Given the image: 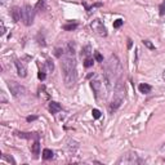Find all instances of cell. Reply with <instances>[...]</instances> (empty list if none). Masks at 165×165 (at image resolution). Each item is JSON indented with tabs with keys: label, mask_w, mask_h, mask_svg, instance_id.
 <instances>
[{
	"label": "cell",
	"mask_w": 165,
	"mask_h": 165,
	"mask_svg": "<svg viewBox=\"0 0 165 165\" xmlns=\"http://www.w3.org/2000/svg\"><path fill=\"white\" fill-rule=\"evenodd\" d=\"M61 59V70L63 76V83L67 89H72L78 81V71H76V57H75V43L69 41L64 49V54Z\"/></svg>",
	"instance_id": "obj_1"
},
{
	"label": "cell",
	"mask_w": 165,
	"mask_h": 165,
	"mask_svg": "<svg viewBox=\"0 0 165 165\" xmlns=\"http://www.w3.org/2000/svg\"><path fill=\"white\" fill-rule=\"evenodd\" d=\"M121 72L123 67L119 57L116 54H111L108 59L103 63V79L108 90H111L112 86H115L116 81L121 78Z\"/></svg>",
	"instance_id": "obj_2"
},
{
	"label": "cell",
	"mask_w": 165,
	"mask_h": 165,
	"mask_svg": "<svg viewBox=\"0 0 165 165\" xmlns=\"http://www.w3.org/2000/svg\"><path fill=\"white\" fill-rule=\"evenodd\" d=\"M125 93H126L125 86H124V84L121 81V78H120L116 81L115 86H114V95H112L111 103H110V106H108V111L111 114L117 111V110L120 108V106L123 105V102L125 100Z\"/></svg>",
	"instance_id": "obj_3"
},
{
	"label": "cell",
	"mask_w": 165,
	"mask_h": 165,
	"mask_svg": "<svg viewBox=\"0 0 165 165\" xmlns=\"http://www.w3.org/2000/svg\"><path fill=\"white\" fill-rule=\"evenodd\" d=\"M8 86H9V90H10V93H12V95L14 98H22V97H25L26 93H27L26 88L22 84L14 81V80H9L8 81Z\"/></svg>",
	"instance_id": "obj_4"
},
{
	"label": "cell",
	"mask_w": 165,
	"mask_h": 165,
	"mask_svg": "<svg viewBox=\"0 0 165 165\" xmlns=\"http://www.w3.org/2000/svg\"><path fill=\"white\" fill-rule=\"evenodd\" d=\"M35 13H36L35 8H32L28 4H26L23 8H22V21H23V23L26 26H31L32 23H34Z\"/></svg>",
	"instance_id": "obj_5"
},
{
	"label": "cell",
	"mask_w": 165,
	"mask_h": 165,
	"mask_svg": "<svg viewBox=\"0 0 165 165\" xmlns=\"http://www.w3.org/2000/svg\"><path fill=\"white\" fill-rule=\"evenodd\" d=\"M145 160L141 159L137 153H126V155H123L117 160V164H129V165H133V164H143Z\"/></svg>",
	"instance_id": "obj_6"
},
{
	"label": "cell",
	"mask_w": 165,
	"mask_h": 165,
	"mask_svg": "<svg viewBox=\"0 0 165 165\" xmlns=\"http://www.w3.org/2000/svg\"><path fill=\"white\" fill-rule=\"evenodd\" d=\"M90 28L95 32L97 35H100V36H102V38H106V36L108 35L106 26L103 25V22H102L101 19H98V18L92 21V23H90Z\"/></svg>",
	"instance_id": "obj_7"
},
{
	"label": "cell",
	"mask_w": 165,
	"mask_h": 165,
	"mask_svg": "<svg viewBox=\"0 0 165 165\" xmlns=\"http://www.w3.org/2000/svg\"><path fill=\"white\" fill-rule=\"evenodd\" d=\"M90 88L94 93V98L95 100H100L101 93H102V83L100 79H92L90 80Z\"/></svg>",
	"instance_id": "obj_8"
},
{
	"label": "cell",
	"mask_w": 165,
	"mask_h": 165,
	"mask_svg": "<svg viewBox=\"0 0 165 165\" xmlns=\"http://www.w3.org/2000/svg\"><path fill=\"white\" fill-rule=\"evenodd\" d=\"M14 64H16V69H17V74H18V76L19 78H26L27 76V69H26V64H25V62H22V61H19V59H16V62H14Z\"/></svg>",
	"instance_id": "obj_9"
},
{
	"label": "cell",
	"mask_w": 165,
	"mask_h": 165,
	"mask_svg": "<svg viewBox=\"0 0 165 165\" xmlns=\"http://www.w3.org/2000/svg\"><path fill=\"white\" fill-rule=\"evenodd\" d=\"M16 136L23 139H40L39 133H31V131H16Z\"/></svg>",
	"instance_id": "obj_10"
},
{
	"label": "cell",
	"mask_w": 165,
	"mask_h": 165,
	"mask_svg": "<svg viewBox=\"0 0 165 165\" xmlns=\"http://www.w3.org/2000/svg\"><path fill=\"white\" fill-rule=\"evenodd\" d=\"M9 13H10V17H12L13 22H16V23L22 19V8L19 7H13L9 10Z\"/></svg>",
	"instance_id": "obj_11"
},
{
	"label": "cell",
	"mask_w": 165,
	"mask_h": 165,
	"mask_svg": "<svg viewBox=\"0 0 165 165\" xmlns=\"http://www.w3.org/2000/svg\"><path fill=\"white\" fill-rule=\"evenodd\" d=\"M62 108H63L62 105L58 103V102H56V101H50L49 102V106H48V110H49V112L52 115H57L58 112L62 111Z\"/></svg>",
	"instance_id": "obj_12"
},
{
	"label": "cell",
	"mask_w": 165,
	"mask_h": 165,
	"mask_svg": "<svg viewBox=\"0 0 165 165\" xmlns=\"http://www.w3.org/2000/svg\"><path fill=\"white\" fill-rule=\"evenodd\" d=\"M31 153L34 155V157H39L40 155V141L39 139H35V142L31 145Z\"/></svg>",
	"instance_id": "obj_13"
},
{
	"label": "cell",
	"mask_w": 165,
	"mask_h": 165,
	"mask_svg": "<svg viewBox=\"0 0 165 165\" xmlns=\"http://www.w3.org/2000/svg\"><path fill=\"white\" fill-rule=\"evenodd\" d=\"M138 90L142 93V94H150L152 92V86L147 83H142L138 85Z\"/></svg>",
	"instance_id": "obj_14"
},
{
	"label": "cell",
	"mask_w": 165,
	"mask_h": 165,
	"mask_svg": "<svg viewBox=\"0 0 165 165\" xmlns=\"http://www.w3.org/2000/svg\"><path fill=\"white\" fill-rule=\"evenodd\" d=\"M78 27H79V23H78V22H67V23H64V25L62 26V28H63L64 31H75Z\"/></svg>",
	"instance_id": "obj_15"
},
{
	"label": "cell",
	"mask_w": 165,
	"mask_h": 165,
	"mask_svg": "<svg viewBox=\"0 0 165 165\" xmlns=\"http://www.w3.org/2000/svg\"><path fill=\"white\" fill-rule=\"evenodd\" d=\"M43 160H45V161H48V160H52L53 157H54V152L50 150V148H44L43 150Z\"/></svg>",
	"instance_id": "obj_16"
},
{
	"label": "cell",
	"mask_w": 165,
	"mask_h": 165,
	"mask_svg": "<svg viewBox=\"0 0 165 165\" xmlns=\"http://www.w3.org/2000/svg\"><path fill=\"white\" fill-rule=\"evenodd\" d=\"M95 62V59H94V57L93 56H89V57H85L84 58V62H83V66L85 69H90L92 66H93V63Z\"/></svg>",
	"instance_id": "obj_17"
},
{
	"label": "cell",
	"mask_w": 165,
	"mask_h": 165,
	"mask_svg": "<svg viewBox=\"0 0 165 165\" xmlns=\"http://www.w3.org/2000/svg\"><path fill=\"white\" fill-rule=\"evenodd\" d=\"M41 95H44V97H43V100H44V101H47V100H49V98H50L49 93L47 92L45 85H41V86L39 88V97H41Z\"/></svg>",
	"instance_id": "obj_18"
},
{
	"label": "cell",
	"mask_w": 165,
	"mask_h": 165,
	"mask_svg": "<svg viewBox=\"0 0 165 165\" xmlns=\"http://www.w3.org/2000/svg\"><path fill=\"white\" fill-rule=\"evenodd\" d=\"M89 56H93L92 53V47L90 45H85L83 49H81V57H89Z\"/></svg>",
	"instance_id": "obj_19"
},
{
	"label": "cell",
	"mask_w": 165,
	"mask_h": 165,
	"mask_svg": "<svg viewBox=\"0 0 165 165\" xmlns=\"http://www.w3.org/2000/svg\"><path fill=\"white\" fill-rule=\"evenodd\" d=\"M34 8H35L36 12H43V10H45V0H39Z\"/></svg>",
	"instance_id": "obj_20"
},
{
	"label": "cell",
	"mask_w": 165,
	"mask_h": 165,
	"mask_svg": "<svg viewBox=\"0 0 165 165\" xmlns=\"http://www.w3.org/2000/svg\"><path fill=\"white\" fill-rule=\"evenodd\" d=\"M142 44H143V45H145L147 49H150V50H155V49H156V47L153 45L152 41L148 40V39H143V40H142Z\"/></svg>",
	"instance_id": "obj_21"
},
{
	"label": "cell",
	"mask_w": 165,
	"mask_h": 165,
	"mask_svg": "<svg viewBox=\"0 0 165 165\" xmlns=\"http://www.w3.org/2000/svg\"><path fill=\"white\" fill-rule=\"evenodd\" d=\"M83 5H84L85 9H86V13H88V14H90V13H92V10H93L94 8H97V7H102V3H95V4H93L92 7H88L86 3H83Z\"/></svg>",
	"instance_id": "obj_22"
},
{
	"label": "cell",
	"mask_w": 165,
	"mask_h": 165,
	"mask_svg": "<svg viewBox=\"0 0 165 165\" xmlns=\"http://www.w3.org/2000/svg\"><path fill=\"white\" fill-rule=\"evenodd\" d=\"M123 25H124V19H123V18H117L116 21H114V25H112V26H114V28L117 30V28L121 27Z\"/></svg>",
	"instance_id": "obj_23"
},
{
	"label": "cell",
	"mask_w": 165,
	"mask_h": 165,
	"mask_svg": "<svg viewBox=\"0 0 165 165\" xmlns=\"http://www.w3.org/2000/svg\"><path fill=\"white\" fill-rule=\"evenodd\" d=\"M93 57L95 59V62H100V63H103V56L100 53V52H94L93 53Z\"/></svg>",
	"instance_id": "obj_24"
},
{
	"label": "cell",
	"mask_w": 165,
	"mask_h": 165,
	"mask_svg": "<svg viewBox=\"0 0 165 165\" xmlns=\"http://www.w3.org/2000/svg\"><path fill=\"white\" fill-rule=\"evenodd\" d=\"M92 116H93V119L98 120V119H100V117L102 116V112H101L98 108H93V110H92Z\"/></svg>",
	"instance_id": "obj_25"
},
{
	"label": "cell",
	"mask_w": 165,
	"mask_h": 165,
	"mask_svg": "<svg viewBox=\"0 0 165 165\" xmlns=\"http://www.w3.org/2000/svg\"><path fill=\"white\" fill-rule=\"evenodd\" d=\"M38 79L40 80V81H44L47 79V74H45V71L44 70H39V72H38Z\"/></svg>",
	"instance_id": "obj_26"
},
{
	"label": "cell",
	"mask_w": 165,
	"mask_h": 165,
	"mask_svg": "<svg viewBox=\"0 0 165 165\" xmlns=\"http://www.w3.org/2000/svg\"><path fill=\"white\" fill-rule=\"evenodd\" d=\"M45 66H47V70H48L49 72H53V70H54V63H53V61H50V59H47V62H45Z\"/></svg>",
	"instance_id": "obj_27"
},
{
	"label": "cell",
	"mask_w": 165,
	"mask_h": 165,
	"mask_svg": "<svg viewBox=\"0 0 165 165\" xmlns=\"http://www.w3.org/2000/svg\"><path fill=\"white\" fill-rule=\"evenodd\" d=\"M159 16L160 17H164L165 16V0L159 5Z\"/></svg>",
	"instance_id": "obj_28"
},
{
	"label": "cell",
	"mask_w": 165,
	"mask_h": 165,
	"mask_svg": "<svg viewBox=\"0 0 165 165\" xmlns=\"http://www.w3.org/2000/svg\"><path fill=\"white\" fill-rule=\"evenodd\" d=\"M54 54H56L57 58H61L64 54V49L63 48H56V53H54Z\"/></svg>",
	"instance_id": "obj_29"
},
{
	"label": "cell",
	"mask_w": 165,
	"mask_h": 165,
	"mask_svg": "<svg viewBox=\"0 0 165 165\" xmlns=\"http://www.w3.org/2000/svg\"><path fill=\"white\" fill-rule=\"evenodd\" d=\"M0 35H5V32H7V28H5V25H4V21H0Z\"/></svg>",
	"instance_id": "obj_30"
},
{
	"label": "cell",
	"mask_w": 165,
	"mask_h": 165,
	"mask_svg": "<svg viewBox=\"0 0 165 165\" xmlns=\"http://www.w3.org/2000/svg\"><path fill=\"white\" fill-rule=\"evenodd\" d=\"M38 119H39L38 115H30V116L26 117V121L27 123H32V121H35V120H38Z\"/></svg>",
	"instance_id": "obj_31"
},
{
	"label": "cell",
	"mask_w": 165,
	"mask_h": 165,
	"mask_svg": "<svg viewBox=\"0 0 165 165\" xmlns=\"http://www.w3.org/2000/svg\"><path fill=\"white\" fill-rule=\"evenodd\" d=\"M0 95H2V100H0V103H7L8 102V98H7V95H5V93L2 90L0 92Z\"/></svg>",
	"instance_id": "obj_32"
},
{
	"label": "cell",
	"mask_w": 165,
	"mask_h": 165,
	"mask_svg": "<svg viewBox=\"0 0 165 165\" xmlns=\"http://www.w3.org/2000/svg\"><path fill=\"white\" fill-rule=\"evenodd\" d=\"M3 159H4V160H7V161H9V162H12V164H16V161L13 160V157H12V156H10V157H9V156H7V153H4V155H3Z\"/></svg>",
	"instance_id": "obj_33"
},
{
	"label": "cell",
	"mask_w": 165,
	"mask_h": 165,
	"mask_svg": "<svg viewBox=\"0 0 165 165\" xmlns=\"http://www.w3.org/2000/svg\"><path fill=\"white\" fill-rule=\"evenodd\" d=\"M9 2H10V0H0V3H2V5H4V7H5V5H8V3H9Z\"/></svg>",
	"instance_id": "obj_34"
},
{
	"label": "cell",
	"mask_w": 165,
	"mask_h": 165,
	"mask_svg": "<svg viewBox=\"0 0 165 165\" xmlns=\"http://www.w3.org/2000/svg\"><path fill=\"white\" fill-rule=\"evenodd\" d=\"M131 45H133V43H131V40H130V39H128V49H130V48H131Z\"/></svg>",
	"instance_id": "obj_35"
},
{
	"label": "cell",
	"mask_w": 165,
	"mask_h": 165,
	"mask_svg": "<svg viewBox=\"0 0 165 165\" xmlns=\"http://www.w3.org/2000/svg\"><path fill=\"white\" fill-rule=\"evenodd\" d=\"M164 161H165V159H164Z\"/></svg>",
	"instance_id": "obj_36"
}]
</instances>
